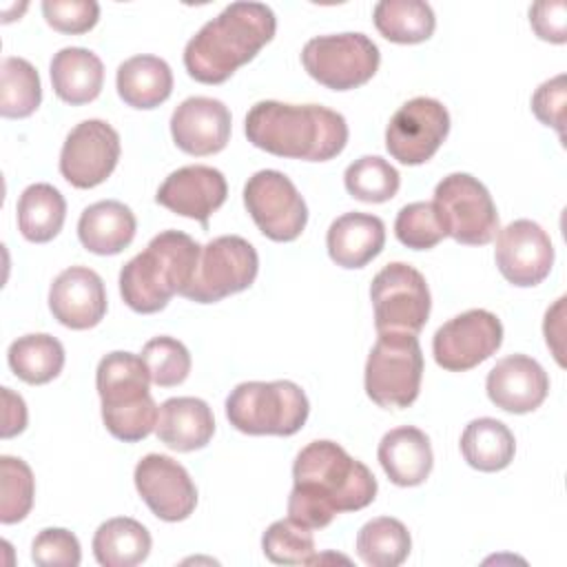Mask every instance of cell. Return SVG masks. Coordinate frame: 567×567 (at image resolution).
Returning a JSON list of instances; mask_svg holds the SVG:
<instances>
[{
	"label": "cell",
	"mask_w": 567,
	"mask_h": 567,
	"mask_svg": "<svg viewBox=\"0 0 567 567\" xmlns=\"http://www.w3.org/2000/svg\"><path fill=\"white\" fill-rule=\"evenodd\" d=\"M396 239L412 250H430L447 237L443 221L432 202L405 204L394 219Z\"/></svg>",
	"instance_id": "39"
},
{
	"label": "cell",
	"mask_w": 567,
	"mask_h": 567,
	"mask_svg": "<svg viewBox=\"0 0 567 567\" xmlns=\"http://www.w3.org/2000/svg\"><path fill=\"white\" fill-rule=\"evenodd\" d=\"M436 213L445 233L465 246H485L498 230L496 204L485 188L470 173H450L434 188Z\"/></svg>",
	"instance_id": "9"
},
{
	"label": "cell",
	"mask_w": 567,
	"mask_h": 567,
	"mask_svg": "<svg viewBox=\"0 0 567 567\" xmlns=\"http://www.w3.org/2000/svg\"><path fill=\"white\" fill-rule=\"evenodd\" d=\"M385 244V224L370 213H343L337 217L326 235L330 259L341 268H363Z\"/></svg>",
	"instance_id": "23"
},
{
	"label": "cell",
	"mask_w": 567,
	"mask_h": 567,
	"mask_svg": "<svg viewBox=\"0 0 567 567\" xmlns=\"http://www.w3.org/2000/svg\"><path fill=\"white\" fill-rule=\"evenodd\" d=\"M501 343V319L489 310L472 308L452 317L434 332L432 352L443 370L465 372L489 359Z\"/></svg>",
	"instance_id": "14"
},
{
	"label": "cell",
	"mask_w": 567,
	"mask_h": 567,
	"mask_svg": "<svg viewBox=\"0 0 567 567\" xmlns=\"http://www.w3.org/2000/svg\"><path fill=\"white\" fill-rule=\"evenodd\" d=\"M133 210L117 199H102L86 206L78 219V237L89 252L117 255L135 237Z\"/></svg>",
	"instance_id": "25"
},
{
	"label": "cell",
	"mask_w": 567,
	"mask_h": 567,
	"mask_svg": "<svg viewBox=\"0 0 567 567\" xmlns=\"http://www.w3.org/2000/svg\"><path fill=\"white\" fill-rule=\"evenodd\" d=\"M310 403L292 381H244L226 396V416L244 434L292 436L308 421Z\"/></svg>",
	"instance_id": "6"
},
{
	"label": "cell",
	"mask_w": 567,
	"mask_h": 567,
	"mask_svg": "<svg viewBox=\"0 0 567 567\" xmlns=\"http://www.w3.org/2000/svg\"><path fill=\"white\" fill-rule=\"evenodd\" d=\"M9 368L18 379L31 385H42L53 381L64 368L62 343L44 332H33L18 337L7 352Z\"/></svg>",
	"instance_id": "31"
},
{
	"label": "cell",
	"mask_w": 567,
	"mask_h": 567,
	"mask_svg": "<svg viewBox=\"0 0 567 567\" xmlns=\"http://www.w3.org/2000/svg\"><path fill=\"white\" fill-rule=\"evenodd\" d=\"M120 135L104 120H84L71 128L60 151V173L75 188L102 184L117 166Z\"/></svg>",
	"instance_id": "15"
},
{
	"label": "cell",
	"mask_w": 567,
	"mask_h": 567,
	"mask_svg": "<svg viewBox=\"0 0 567 567\" xmlns=\"http://www.w3.org/2000/svg\"><path fill=\"white\" fill-rule=\"evenodd\" d=\"M171 135L177 148L188 155L219 153L230 140V111L215 97H186L171 115Z\"/></svg>",
	"instance_id": "19"
},
{
	"label": "cell",
	"mask_w": 567,
	"mask_h": 567,
	"mask_svg": "<svg viewBox=\"0 0 567 567\" xmlns=\"http://www.w3.org/2000/svg\"><path fill=\"white\" fill-rule=\"evenodd\" d=\"M157 439L175 452H193L208 445L215 434V416L204 399L173 396L159 405Z\"/></svg>",
	"instance_id": "24"
},
{
	"label": "cell",
	"mask_w": 567,
	"mask_h": 567,
	"mask_svg": "<svg viewBox=\"0 0 567 567\" xmlns=\"http://www.w3.org/2000/svg\"><path fill=\"white\" fill-rule=\"evenodd\" d=\"M31 560L40 567H78L82 560L80 540L69 529L47 527L31 543Z\"/></svg>",
	"instance_id": "40"
},
{
	"label": "cell",
	"mask_w": 567,
	"mask_h": 567,
	"mask_svg": "<svg viewBox=\"0 0 567 567\" xmlns=\"http://www.w3.org/2000/svg\"><path fill=\"white\" fill-rule=\"evenodd\" d=\"M148 529L128 516L104 520L93 534V556L102 567H135L151 554Z\"/></svg>",
	"instance_id": "28"
},
{
	"label": "cell",
	"mask_w": 567,
	"mask_h": 567,
	"mask_svg": "<svg viewBox=\"0 0 567 567\" xmlns=\"http://www.w3.org/2000/svg\"><path fill=\"white\" fill-rule=\"evenodd\" d=\"M244 206L257 228L272 241L297 239L308 221V206L297 186L275 168H264L248 177Z\"/></svg>",
	"instance_id": "12"
},
{
	"label": "cell",
	"mask_w": 567,
	"mask_h": 567,
	"mask_svg": "<svg viewBox=\"0 0 567 567\" xmlns=\"http://www.w3.org/2000/svg\"><path fill=\"white\" fill-rule=\"evenodd\" d=\"M49 73L55 95L73 106L93 102L104 82L102 60L84 47L60 49L51 60Z\"/></svg>",
	"instance_id": "26"
},
{
	"label": "cell",
	"mask_w": 567,
	"mask_h": 567,
	"mask_svg": "<svg viewBox=\"0 0 567 567\" xmlns=\"http://www.w3.org/2000/svg\"><path fill=\"white\" fill-rule=\"evenodd\" d=\"M49 310L71 330L97 326L106 315V290L102 277L86 266L64 268L49 288Z\"/></svg>",
	"instance_id": "20"
},
{
	"label": "cell",
	"mask_w": 567,
	"mask_h": 567,
	"mask_svg": "<svg viewBox=\"0 0 567 567\" xmlns=\"http://www.w3.org/2000/svg\"><path fill=\"white\" fill-rule=\"evenodd\" d=\"M275 11L264 2H230L184 47V66L202 84L226 82L275 35Z\"/></svg>",
	"instance_id": "3"
},
{
	"label": "cell",
	"mask_w": 567,
	"mask_h": 567,
	"mask_svg": "<svg viewBox=\"0 0 567 567\" xmlns=\"http://www.w3.org/2000/svg\"><path fill=\"white\" fill-rule=\"evenodd\" d=\"M259 270L255 246L239 235H221L202 246L199 261L182 297L195 303H215L246 290Z\"/></svg>",
	"instance_id": "10"
},
{
	"label": "cell",
	"mask_w": 567,
	"mask_h": 567,
	"mask_svg": "<svg viewBox=\"0 0 567 567\" xmlns=\"http://www.w3.org/2000/svg\"><path fill=\"white\" fill-rule=\"evenodd\" d=\"M0 113L2 117H29L42 100L40 75L35 66L18 55L2 60L0 71Z\"/></svg>",
	"instance_id": "34"
},
{
	"label": "cell",
	"mask_w": 567,
	"mask_h": 567,
	"mask_svg": "<svg viewBox=\"0 0 567 567\" xmlns=\"http://www.w3.org/2000/svg\"><path fill=\"white\" fill-rule=\"evenodd\" d=\"M0 520L4 525L22 520L35 496V483L31 467L16 456H0Z\"/></svg>",
	"instance_id": "37"
},
{
	"label": "cell",
	"mask_w": 567,
	"mask_h": 567,
	"mask_svg": "<svg viewBox=\"0 0 567 567\" xmlns=\"http://www.w3.org/2000/svg\"><path fill=\"white\" fill-rule=\"evenodd\" d=\"M343 184L354 199L381 204L396 195L401 186V175L388 159L379 155H363L346 168Z\"/></svg>",
	"instance_id": "35"
},
{
	"label": "cell",
	"mask_w": 567,
	"mask_h": 567,
	"mask_svg": "<svg viewBox=\"0 0 567 567\" xmlns=\"http://www.w3.org/2000/svg\"><path fill=\"white\" fill-rule=\"evenodd\" d=\"M142 359L148 368L151 381L159 388H173L186 381L190 372L188 348L173 337H153L142 348Z\"/></svg>",
	"instance_id": "38"
},
{
	"label": "cell",
	"mask_w": 567,
	"mask_h": 567,
	"mask_svg": "<svg viewBox=\"0 0 567 567\" xmlns=\"http://www.w3.org/2000/svg\"><path fill=\"white\" fill-rule=\"evenodd\" d=\"M115 86L120 97L133 109H155L173 91V71L157 55H133L117 66Z\"/></svg>",
	"instance_id": "27"
},
{
	"label": "cell",
	"mask_w": 567,
	"mask_h": 567,
	"mask_svg": "<svg viewBox=\"0 0 567 567\" xmlns=\"http://www.w3.org/2000/svg\"><path fill=\"white\" fill-rule=\"evenodd\" d=\"M494 259L501 275L518 286H538L554 266V246L540 224L514 219L496 235Z\"/></svg>",
	"instance_id": "17"
},
{
	"label": "cell",
	"mask_w": 567,
	"mask_h": 567,
	"mask_svg": "<svg viewBox=\"0 0 567 567\" xmlns=\"http://www.w3.org/2000/svg\"><path fill=\"white\" fill-rule=\"evenodd\" d=\"M228 184L221 171L206 164H190L173 171L155 193V202L175 215L197 219L204 228L208 217L226 202Z\"/></svg>",
	"instance_id": "18"
},
{
	"label": "cell",
	"mask_w": 567,
	"mask_h": 567,
	"mask_svg": "<svg viewBox=\"0 0 567 567\" xmlns=\"http://www.w3.org/2000/svg\"><path fill=\"white\" fill-rule=\"evenodd\" d=\"M450 133V113L434 97H412L399 106L385 128L388 153L405 164H425L445 142Z\"/></svg>",
	"instance_id": "13"
},
{
	"label": "cell",
	"mask_w": 567,
	"mask_h": 567,
	"mask_svg": "<svg viewBox=\"0 0 567 567\" xmlns=\"http://www.w3.org/2000/svg\"><path fill=\"white\" fill-rule=\"evenodd\" d=\"M565 75L558 73L551 80H545L532 95V111L545 124L558 131L563 137L565 128Z\"/></svg>",
	"instance_id": "42"
},
{
	"label": "cell",
	"mask_w": 567,
	"mask_h": 567,
	"mask_svg": "<svg viewBox=\"0 0 567 567\" xmlns=\"http://www.w3.org/2000/svg\"><path fill=\"white\" fill-rule=\"evenodd\" d=\"M264 556L277 565H312L315 536L312 529L292 518L275 520L261 536Z\"/></svg>",
	"instance_id": "36"
},
{
	"label": "cell",
	"mask_w": 567,
	"mask_h": 567,
	"mask_svg": "<svg viewBox=\"0 0 567 567\" xmlns=\"http://www.w3.org/2000/svg\"><path fill=\"white\" fill-rule=\"evenodd\" d=\"M16 210L22 237L33 244H44L62 230L66 217V202L55 186L38 182L20 193Z\"/></svg>",
	"instance_id": "30"
},
{
	"label": "cell",
	"mask_w": 567,
	"mask_h": 567,
	"mask_svg": "<svg viewBox=\"0 0 567 567\" xmlns=\"http://www.w3.org/2000/svg\"><path fill=\"white\" fill-rule=\"evenodd\" d=\"M565 13H567V4L563 0H554V2L540 0V2H534L529 7L532 29L536 31V35L540 40L563 44L567 40Z\"/></svg>",
	"instance_id": "43"
},
{
	"label": "cell",
	"mask_w": 567,
	"mask_h": 567,
	"mask_svg": "<svg viewBox=\"0 0 567 567\" xmlns=\"http://www.w3.org/2000/svg\"><path fill=\"white\" fill-rule=\"evenodd\" d=\"M377 496V478L339 443L321 439L308 443L292 465L288 518L321 529L341 512L368 507Z\"/></svg>",
	"instance_id": "1"
},
{
	"label": "cell",
	"mask_w": 567,
	"mask_h": 567,
	"mask_svg": "<svg viewBox=\"0 0 567 567\" xmlns=\"http://www.w3.org/2000/svg\"><path fill=\"white\" fill-rule=\"evenodd\" d=\"M485 390L496 408L512 414H527L547 399L549 377L536 359L509 354L489 370Z\"/></svg>",
	"instance_id": "21"
},
{
	"label": "cell",
	"mask_w": 567,
	"mask_h": 567,
	"mask_svg": "<svg viewBox=\"0 0 567 567\" xmlns=\"http://www.w3.org/2000/svg\"><path fill=\"white\" fill-rule=\"evenodd\" d=\"M133 481L137 494L157 518L166 523H177L195 512L197 487L186 467L171 456H142L135 465Z\"/></svg>",
	"instance_id": "16"
},
{
	"label": "cell",
	"mask_w": 567,
	"mask_h": 567,
	"mask_svg": "<svg viewBox=\"0 0 567 567\" xmlns=\"http://www.w3.org/2000/svg\"><path fill=\"white\" fill-rule=\"evenodd\" d=\"M423 377V352L416 334L379 332L365 361V394L388 410H401L416 401Z\"/></svg>",
	"instance_id": "7"
},
{
	"label": "cell",
	"mask_w": 567,
	"mask_h": 567,
	"mask_svg": "<svg viewBox=\"0 0 567 567\" xmlns=\"http://www.w3.org/2000/svg\"><path fill=\"white\" fill-rule=\"evenodd\" d=\"M44 20L60 33H86L100 18L95 0H44Z\"/></svg>",
	"instance_id": "41"
},
{
	"label": "cell",
	"mask_w": 567,
	"mask_h": 567,
	"mask_svg": "<svg viewBox=\"0 0 567 567\" xmlns=\"http://www.w3.org/2000/svg\"><path fill=\"white\" fill-rule=\"evenodd\" d=\"M379 47L359 31L310 38L301 49V64L310 78L332 91L365 84L379 69Z\"/></svg>",
	"instance_id": "8"
},
{
	"label": "cell",
	"mask_w": 567,
	"mask_h": 567,
	"mask_svg": "<svg viewBox=\"0 0 567 567\" xmlns=\"http://www.w3.org/2000/svg\"><path fill=\"white\" fill-rule=\"evenodd\" d=\"M516 441L512 430L492 416L474 419L461 434V454L478 472H501L514 461Z\"/></svg>",
	"instance_id": "29"
},
{
	"label": "cell",
	"mask_w": 567,
	"mask_h": 567,
	"mask_svg": "<svg viewBox=\"0 0 567 567\" xmlns=\"http://www.w3.org/2000/svg\"><path fill=\"white\" fill-rule=\"evenodd\" d=\"M412 549L408 527L392 516L368 520L357 534V556L370 567H396Z\"/></svg>",
	"instance_id": "33"
},
{
	"label": "cell",
	"mask_w": 567,
	"mask_h": 567,
	"mask_svg": "<svg viewBox=\"0 0 567 567\" xmlns=\"http://www.w3.org/2000/svg\"><path fill=\"white\" fill-rule=\"evenodd\" d=\"M377 456L388 478L399 487L425 483L434 465L430 439L414 425H401L385 432L379 441Z\"/></svg>",
	"instance_id": "22"
},
{
	"label": "cell",
	"mask_w": 567,
	"mask_h": 567,
	"mask_svg": "<svg viewBox=\"0 0 567 567\" xmlns=\"http://www.w3.org/2000/svg\"><path fill=\"white\" fill-rule=\"evenodd\" d=\"M2 439H9L27 427V405L20 394L11 392V388H2Z\"/></svg>",
	"instance_id": "44"
},
{
	"label": "cell",
	"mask_w": 567,
	"mask_h": 567,
	"mask_svg": "<svg viewBox=\"0 0 567 567\" xmlns=\"http://www.w3.org/2000/svg\"><path fill=\"white\" fill-rule=\"evenodd\" d=\"M377 332L416 334L425 326L432 308L425 277L410 264L392 261L383 266L370 284Z\"/></svg>",
	"instance_id": "11"
},
{
	"label": "cell",
	"mask_w": 567,
	"mask_h": 567,
	"mask_svg": "<svg viewBox=\"0 0 567 567\" xmlns=\"http://www.w3.org/2000/svg\"><path fill=\"white\" fill-rule=\"evenodd\" d=\"M377 31L399 44L425 42L436 27L434 11L423 0H381L374 4Z\"/></svg>",
	"instance_id": "32"
},
{
	"label": "cell",
	"mask_w": 567,
	"mask_h": 567,
	"mask_svg": "<svg viewBox=\"0 0 567 567\" xmlns=\"http://www.w3.org/2000/svg\"><path fill=\"white\" fill-rule=\"evenodd\" d=\"M148 385L151 374L142 354L115 350L100 359L95 388L102 401V421L115 439L135 443L155 430L159 408Z\"/></svg>",
	"instance_id": "5"
},
{
	"label": "cell",
	"mask_w": 567,
	"mask_h": 567,
	"mask_svg": "<svg viewBox=\"0 0 567 567\" xmlns=\"http://www.w3.org/2000/svg\"><path fill=\"white\" fill-rule=\"evenodd\" d=\"M246 137L277 157L326 162L348 142L346 117L321 104L261 100L246 113Z\"/></svg>",
	"instance_id": "2"
},
{
	"label": "cell",
	"mask_w": 567,
	"mask_h": 567,
	"mask_svg": "<svg viewBox=\"0 0 567 567\" xmlns=\"http://www.w3.org/2000/svg\"><path fill=\"white\" fill-rule=\"evenodd\" d=\"M202 246L182 230H162L120 270L124 303L142 315L166 308L190 284Z\"/></svg>",
	"instance_id": "4"
}]
</instances>
